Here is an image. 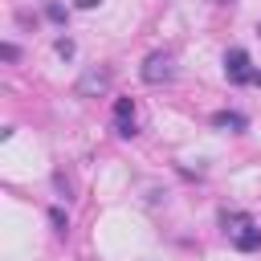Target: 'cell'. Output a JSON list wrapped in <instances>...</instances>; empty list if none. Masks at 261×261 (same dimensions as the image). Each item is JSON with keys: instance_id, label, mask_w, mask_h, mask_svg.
I'll return each mask as SVG.
<instances>
[{"instance_id": "cell-11", "label": "cell", "mask_w": 261, "mask_h": 261, "mask_svg": "<svg viewBox=\"0 0 261 261\" xmlns=\"http://www.w3.org/2000/svg\"><path fill=\"white\" fill-rule=\"evenodd\" d=\"M249 86H261V69H253V73H249Z\"/></svg>"}, {"instance_id": "cell-5", "label": "cell", "mask_w": 261, "mask_h": 261, "mask_svg": "<svg viewBox=\"0 0 261 261\" xmlns=\"http://www.w3.org/2000/svg\"><path fill=\"white\" fill-rule=\"evenodd\" d=\"M114 118H118V135L130 139V135H135V102H130V98H118V102H114Z\"/></svg>"}, {"instance_id": "cell-6", "label": "cell", "mask_w": 261, "mask_h": 261, "mask_svg": "<svg viewBox=\"0 0 261 261\" xmlns=\"http://www.w3.org/2000/svg\"><path fill=\"white\" fill-rule=\"evenodd\" d=\"M212 126H228V130H245L249 122H245V114H237V110H220V114H212Z\"/></svg>"}, {"instance_id": "cell-8", "label": "cell", "mask_w": 261, "mask_h": 261, "mask_svg": "<svg viewBox=\"0 0 261 261\" xmlns=\"http://www.w3.org/2000/svg\"><path fill=\"white\" fill-rule=\"evenodd\" d=\"M45 16H49V20H57V24H61V20H65V8H61V4H57V0H49V4H45Z\"/></svg>"}, {"instance_id": "cell-4", "label": "cell", "mask_w": 261, "mask_h": 261, "mask_svg": "<svg viewBox=\"0 0 261 261\" xmlns=\"http://www.w3.org/2000/svg\"><path fill=\"white\" fill-rule=\"evenodd\" d=\"M232 245H237L241 253H253V249L261 245V228H257L253 220H241V228H232Z\"/></svg>"}, {"instance_id": "cell-7", "label": "cell", "mask_w": 261, "mask_h": 261, "mask_svg": "<svg viewBox=\"0 0 261 261\" xmlns=\"http://www.w3.org/2000/svg\"><path fill=\"white\" fill-rule=\"evenodd\" d=\"M49 224H53V232H61V237H65V228H69V220H65L61 208H49Z\"/></svg>"}, {"instance_id": "cell-3", "label": "cell", "mask_w": 261, "mask_h": 261, "mask_svg": "<svg viewBox=\"0 0 261 261\" xmlns=\"http://www.w3.org/2000/svg\"><path fill=\"white\" fill-rule=\"evenodd\" d=\"M224 73H228V82H241V86H245L249 73H253V69H249V53H245V49H228V53H224Z\"/></svg>"}, {"instance_id": "cell-2", "label": "cell", "mask_w": 261, "mask_h": 261, "mask_svg": "<svg viewBox=\"0 0 261 261\" xmlns=\"http://www.w3.org/2000/svg\"><path fill=\"white\" fill-rule=\"evenodd\" d=\"M143 82L147 86H159V82H171V73H175V61H171V53H151L147 61H143Z\"/></svg>"}, {"instance_id": "cell-1", "label": "cell", "mask_w": 261, "mask_h": 261, "mask_svg": "<svg viewBox=\"0 0 261 261\" xmlns=\"http://www.w3.org/2000/svg\"><path fill=\"white\" fill-rule=\"evenodd\" d=\"M77 98H98V94H106L110 90V65H90L82 77H77Z\"/></svg>"}, {"instance_id": "cell-10", "label": "cell", "mask_w": 261, "mask_h": 261, "mask_svg": "<svg viewBox=\"0 0 261 261\" xmlns=\"http://www.w3.org/2000/svg\"><path fill=\"white\" fill-rule=\"evenodd\" d=\"M73 4H77V8H98L102 0H73Z\"/></svg>"}, {"instance_id": "cell-9", "label": "cell", "mask_w": 261, "mask_h": 261, "mask_svg": "<svg viewBox=\"0 0 261 261\" xmlns=\"http://www.w3.org/2000/svg\"><path fill=\"white\" fill-rule=\"evenodd\" d=\"M53 49H57V57H73V41H69V37H57Z\"/></svg>"}]
</instances>
